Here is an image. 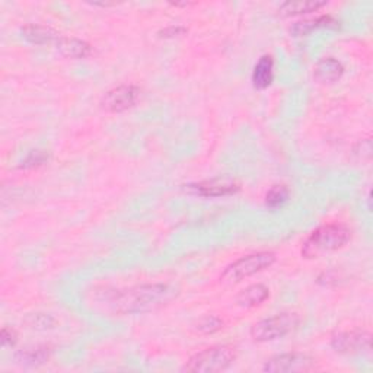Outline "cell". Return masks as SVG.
Instances as JSON below:
<instances>
[{"mask_svg": "<svg viewBox=\"0 0 373 373\" xmlns=\"http://www.w3.org/2000/svg\"><path fill=\"white\" fill-rule=\"evenodd\" d=\"M51 348L49 346L27 347L16 353V360L25 366H39L50 360Z\"/></svg>", "mask_w": 373, "mask_h": 373, "instance_id": "17", "label": "cell"}, {"mask_svg": "<svg viewBox=\"0 0 373 373\" xmlns=\"http://www.w3.org/2000/svg\"><path fill=\"white\" fill-rule=\"evenodd\" d=\"M99 305L117 315H133L158 310L175 296V291L162 283L142 284L124 291H104Z\"/></svg>", "mask_w": 373, "mask_h": 373, "instance_id": "1", "label": "cell"}, {"mask_svg": "<svg viewBox=\"0 0 373 373\" xmlns=\"http://www.w3.org/2000/svg\"><path fill=\"white\" fill-rule=\"evenodd\" d=\"M302 319L296 312H281L258 321L251 328V337L257 343H269L284 338L296 331Z\"/></svg>", "mask_w": 373, "mask_h": 373, "instance_id": "4", "label": "cell"}, {"mask_svg": "<svg viewBox=\"0 0 373 373\" xmlns=\"http://www.w3.org/2000/svg\"><path fill=\"white\" fill-rule=\"evenodd\" d=\"M184 32H187L185 28L183 27H169L164 31H161V37H165V38H172V37H178V35H183Z\"/></svg>", "mask_w": 373, "mask_h": 373, "instance_id": "23", "label": "cell"}, {"mask_svg": "<svg viewBox=\"0 0 373 373\" xmlns=\"http://www.w3.org/2000/svg\"><path fill=\"white\" fill-rule=\"evenodd\" d=\"M337 27H338L337 19H334L330 15H322V16H317L312 19H305V20L296 22V24L291 27V34L293 37H305L319 28H337Z\"/></svg>", "mask_w": 373, "mask_h": 373, "instance_id": "12", "label": "cell"}, {"mask_svg": "<svg viewBox=\"0 0 373 373\" xmlns=\"http://www.w3.org/2000/svg\"><path fill=\"white\" fill-rule=\"evenodd\" d=\"M49 161V155L46 152H41V150H34L31 152L30 155L27 157V159L22 162L20 168H25V169H32L37 166H41Z\"/></svg>", "mask_w": 373, "mask_h": 373, "instance_id": "21", "label": "cell"}, {"mask_svg": "<svg viewBox=\"0 0 373 373\" xmlns=\"http://www.w3.org/2000/svg\"><path fill=\"white\" fill-rule=\"evenodd\" d=\"M22 37H24L28 42L35 44V46H46V44H51L60 38V34L46 25H37V24H30L25 25L20 30Z\"/></svg>", "mask_w": 373, "mask_h": 373, "instance_id": "15", "label": "cell"}, {"mask_svg": "<svg viewBox=\"0 0 373 373\" xmlns=\"http://www.w3.org/2000/svg\"><path fill=\"white\" fill-rule=\"evenodd\" d=\"M328 4L324 0H299V2H286L279 6V13L281 16H298L318 12Z\"/></svg>", "mask_w": 373, "mask_h": 373, "instance_id": "16", "label": "cell"}, {"mask_svg": "<svg viewBox=\"0 0 373 373\" xmlns=\"http://www.w3.org/2000/svg\"><path fill=\"white\" fill-rule=\"evenodd\" d=\"M344 75V66L334 57H325L315 66L314 76L319 83L330 85L336 83Z\"/></svg>", "mask_w": 373, "mask_h": 373, "instance_id": "10", "label": "cell"}, {"mask_svg": "<svg viewBox=\"0 0 373 373\" xmlns=\"http://www.w3.org/2000/svg\"><path fill=\"white\" fill-rule=\"evenodd\" d=\"M331 347L344 356L365 355L372 350V334L365 330L340 331L331 337Z\"/></svg>", "mask_w": 373, "mask_h": 373, "instance_id": "6", "label": "cell"}, {"mask_svg": "<svg viewBox=\"0 0 373 373\" xmlns=\"http://www.w3.org/2000/svg\"><path fill=\"white\" fill-rule=\"evenodd\" d=\"M56 49L68 59H86L92 53V47L86 41L64 35H60L56 41Z\"/></svg>", "mask_w": 373, "mask_h": 373, "instance_id": "11", "label": "cell"}, {"mask_svg": "<svg viewBox=\"0 0 373 373\" xmlns=\"http://www.w3.org/2000/svg\"><path fill=\"white\" fill-rule=\"evenodd\" d=\"M24 322L30 328V330H35V331L53 330V328L57 324V321L54 319V317H51L50 314H41V312L28 315Z\"/></svg>", "mask_w": 373, "mask_h": 373, "instance_id": "19", "label": "cell"}, {"mask_svg": "<svg viewBox=\"0 0 373 373\" xmlns=\"http://www.w3.org/2000/svg\"><path fill=\"white\" fill-rule=\"evenodd\" d=\"M274 79V60L271 56L264 54L255 64L252 72V85L255 90H267Z\"/></svg>", "mask_w": 373, "mask_h": 373, "instance_id": "14", "label": "cell"}, {"mask_svg": "<svg viewBox=\"0 0 373 373\" xmlns=\"http://www.w3.org/2000/svg\"><path fill=\"white\" fill-rule=\"evenodd\" d=\"M140 98V90L136 85H120L109 90L101 99V108L106 113L120 114L133 108Z\"/></svg>", "mask_w": 373, "mask_h": 373, "instance_id": "7", "label": "cell"}, {"mask_svg": "<svg viewBox=\"0 0 373 373\" xmlns=\"http://www.w3.org/2000/svg\"><path fill=\"white\" fill-rule=\"evenodd\" d=\"M276 254L270 251H259L244 255L233 261L232 264L225 269L221 276V280L225 283H239L248 277L255 276L257 273L270 269L276 262Z\"/></svg>", "mask_w": 373, "mask_h": 373, "instance_id": "5", "label": "cell"}, {"mask_svg": "<svg viewBox=\"0 0 373 373\" xmlns=\"http://www.w3.org/2000/svg\"><path fill=\"white\" fill-rule=\"evenodd\" d=\"M289 197H291V191L288 185L284 184L273 185L266 194V206L269 209H279L289 200Z\"/></svg>", "mask_w": 373, "mask_h": 373, "instance_id": "18", "label": "cell"}, {"mask_svg": "<svg viewBox=\"0 0 373 373\" xmlns=\"http://www.w3.org/2000/svg\"><path fill=\"white\" fill-rule=\"evenodd\" d=\"M0 341H2L4 347H13L18 341V334L12 328H2V333H0Z\"/></svg>", "mask_w": 373, "mask_h": 373, "instance_id": "22", "label": "cell"}, {"mask_svg": "<svg viewBox=\"0 0 373 373\" xmlns=\"http://www.w3.org/2000/svg\"><path fill=\"white\" fill-rule=\"evenodd\" d=\"M224 328V321L217 317L213 315H206L203 318H200L195 324V330L202 333V334H214L217 331H221Z\"/></svg>", "mask_w": 373, "mask_h": 373, "instance_id": "20", "label": "cell"}, {"mask_svg": "<svg viewBox=\"0 0 373 373\" xmlns=\"http://www.w3.org/2000/svg\"><path fill=\"white\" fill-rule=\"evenodd\" d=\"M317 365V360L303 353H283L269 359L262 370L269 373H293V372H308L312 370Z\"/></svg>", "mask_w": 373, "mask_h": 373, "instance_id": "8", "label": "cell"}, {"mask_svg": "<svg viewBox=\"0 0 373 373\" xmlns=\"http://www.w3.org/2000/svg\"><path fill=\"white\" fill-rule=\"evenodd\" d=\"M269 298H270V291L264 286V284L257 283V284H251V286H248L244 291H240L235 300L240 308L250 310L262 305Z\"/></svg>", "mask_w": 373, "mask_h": 373, "instance_id": "13", "label": "cell"}, {"mask_svg": "<svg viewBox=\"0 0 373 373\" xmlns=\"http://www.w3.org/2000/svg\"><path fill=\"white\" fill-rule=\"evenodd\" d=\"M187 190L202 197H226L236 194L240 190V187L238 183L232 180L221 178V180H209V181L190 184L187 185Z\"/></svg>", "mask_w": 373, "mask_h": 373, "instance_id": "9", "label": "cell"}, {"mask_svg": "<svg viewBox=\"0 0 373 373\" xmlns=\"http://www.w3.org/2000/svg\"><path fill=\"white\" fill-rule=\"evenodd\" d=\"M352 240V229L343 224H326L317 228L302 245V257L319 258L325 254L343 250Z\"/></svg>", "mask_w": 373, "mask_h": 373, "instance_id": "2", "label": "cell"}, {"mask_svg": "<svg viewBox=\"0 0 373 373\" xmlns=\"http://www.w3.org/2000/svg\"><path fill=\"white\" fill-rule=\"evenodd\" d=\"M238 357V350L232 344H217L192 355L184 366L187 372L216 373L229 369Z\"/></svg>", "mask_w": 373, "mask_h": 373, "instance_id": "3", "label": "cell"}]
</instances>
